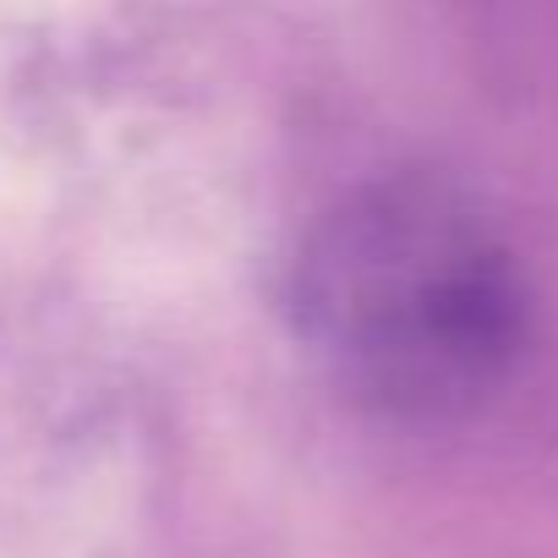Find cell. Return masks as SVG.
<instances>
[{"instance_id":"6da1fadb","label":"cell","mask_w":558,"mask_h":558,"mask_svg":"<svg viewBox=\"0 0 558 558\" xmlns=\"http://www.w3.org/2000/svg\"><path fill=\"white\" fill-rule=\"evenodd\" d=\"M296 313L318 367L378 416L444 422L482 405L525 340L498 235L433 186H373L307 241Z\"/></svg>"}]
</instances>
